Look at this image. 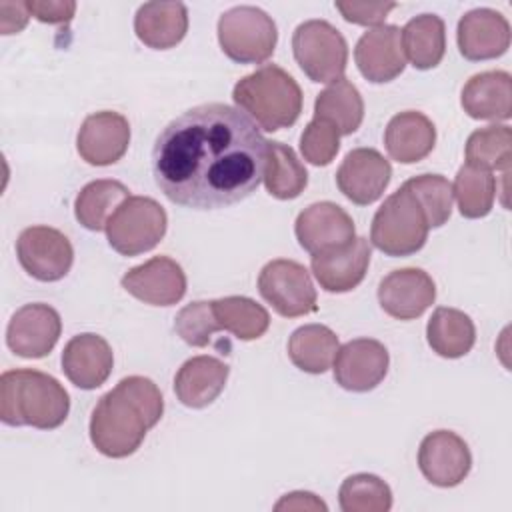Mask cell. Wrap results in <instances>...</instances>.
I'll return each mask as SVG.
<instances>
[{
	"instance_id": "obj_1",
	"label": "cell",
	"mask_w": 512,
	"mask_h": 512,
	"mask_svg": "<svg viewBox=\"0 0 512 512\" xmlns=\"http://www.w3.org/2000/svg\"><path fill=\"white\" fill-rule=\"evenodd\" d=\"M268 140L242 110L210 102L168 122L152 148V174L162 194L194 210H218L256 192Z\"/></svg>"
},
{
	"instance_id": "obj_2",
	"label": "cell",
	"mask_w": 512,
	"mask_h": 512,
	"mask_svg": "<svg viewBox=\"0 0 512 512\" xmlns=\"http://www.w3.org/2000/svg\"><path fill=\"white\" fill-rule=\"evenodd\" d=\"M162 412L164 398L150 378H122L92 410L90 440L100 454L126 458L140 448L146 432L158 424Z\"/></svg>"
},
{
	"instance_id": "obj_3",
	"label": "cell",
	"mask_w": 512,
	"mask_h": 512,
	"mask_svg": "<svg viewBox=\"0 0 512 512\" xmlns=\"http://www.w3.org/2000/svg\"><path fill=\"white\" fill-rule=\"evenodd\" d=\"M70 410L64 386L50 374L30 368L6 370L0 376V418L8 426L58 428Z\"/></svg>"
},
{
	"instance_id": "obj_4",
	"label": "cell",
	"mask_w": 512,
	"mask_h": 512,
	"mask_svg": "<svg viewBox=\"0 0 512 512\" xmlns=\"http://www.w3.org/2000/svg\"><path fill=\"white\" fill-rule=\"evenodd\" d=\"M232 100L266 132L292 126L302 112L298 82L276 64H264L240 78L232 90Z\"/></svg>"
},
{
	"instance_id": "obj_5",
	"label": "cell",
	"mask_w": 512,
	"mask_h": 512,
	"mask_svg": "<svg viewBox=\"0 0 512 512\" xmlns=\"http://www.w3.org/2000/svg\"><path fill=\"white\" fill-rule=\"evenodd\" d=\"M428 222L416 196L400 186L376 210L370 226V242L386 256L416 254L428 238Z\"/></svg>"
},
{
	"instance_id": "obj_6",
	"label": "cell",
	"mask_w": 512,
	"mask_h": 512,
	"mask_svg": "<svg viewBox=\"0 0 512 512\" xmlns=\"http://www.w3.org/2000/svg\"><path fill=\"white\" fill-rule=\"evenodd\" d=\"M276 40L274 20L256 6H234L218 20L220 48L234 62H266L274 54Z\"/></svg>"
},
{
	"instance_id": "obj_7",
	"label": "cell",
	"mask_w": 512,
	"mask_h": 512,
	"mask_svg": "<svg viewBox=\"0 0 512 512\" xmlns=\"http://www.w3.org/2000/svg\"><path fill=\"white\" fill-rule=\"evenodd\" d=\"M168 216L148 196H128L106 224L108 244L122 256H138L152 250L166 234Z\"/></svg>"
},
{
	"instance_id": "obj_8",
	"label": "cell",
	"mask_w": 512,
	"mask_h": 512,
	"mask_svg": "<svg viewBox=\"0 0 512 512\" xmlns=\"http://www.w3.org/2000/svg\"><path fill=\"white\" fill-rule=\"evenodd\" d=\"M292 52L302 72L312 82L342 78L348 62L344 36L326 20H306L292 34Z\"/></svg>"
},
{
	"instance_id": "obj_9",
	"label": "cell",
	"mask_w": 512,
	"mask_h": 512,
	"mask_svg": "<svg viewBox=\"0 0 512 512\" xmlns=\"http://www.w3.org/2000/svg\"><path fill=\"white\" fill-rule=\"evenodd\" d=\"M262 298L284 318H298L316 312V288L310 272L296 260H270L258 276Z\"/></svg>"
},
{
	"instance_id": "obj_10",
	"label": "cell",
	"mask_w": 512,
	"mask_h": 512,
	"mask_svg": "<svg viewBox=\"0 0 512 512\" xmlns=\"http://www.w3.org/2000/svg\"><path fill=\"white\" fill-rule=\"evenodd\" d=\"M16 256L20 266L40 282L64 278L74 262L70 240L50 226L24 228L16 240Z\"/></svg>"
},
{
	"instance_id": "obj_11",
	"label": "cell",
	"mask_w": 512,
	"mask_h": 512,
	"mask_svg": "<svg viewBox=\"0 0 512 512\" xmlns=\"http://www.w3.org/2000/svg\"><path fill=\"white\" fill-rule=\"evenodd\" d=\"M298 244L314 254L348 246L356 238L352 216L334 202H314L304 208L294 224Z\"/></svg>"
},
{
	"instance_id": "obj_12",
	"label": "cell",
	"mask_w": 512,
	"mask_h": 512,
	"mask_svg": "<svg viewBox=\"0 0 512 512\" xmlns=\"http://www.w3.org/2000/svg\"><path fill=\"white\" fill-rule=\"evenodd\" d=\"M418 468L434 486L452 488L468 476L472 468V454L464 438L456 432L436 430L420 442Z\"/></svg>"
},
{
	"instance_id": "obj_13",
	"label": "cell",
	"mask_w": 512,
	"mask_h": 512,
	"mask_svg": "<svg viewBox=\"0 0 512 512\" xmlns=\"http://www.w3.org/2000/svg\"><path fill=\"white\" fill-rule=\"evenodd\" d=\"M62 332L60 314L42 302L24 304L14 312L6 328L8 348L22 358H44L56 346Z\"/></svg>"
},
{
	"instance_id": "obj_14",
	"label": "cell",
	"mask_w": 512,
	"mask_h": 512,
	"mask_svg": "<svg viewBox=\"0 0 512 512\" xmlns=\"http://www.w3.org/2000/svg\"><path fill=\"white\" fill-rule=\"evenodd\" d=\"M388 364L390 356L382 342L374 338H354L336 352L334 380L344 390L368 392L384 380Z\"/></svg>"
},
{
	"instance_id": "obj_15",
	"label": "cell",
	"mask_w": 512,
	"mask_h": 512,
	"mask_svg": "<svg viewBox=\"0 0 512 512\" xmlns=\"http://www.w3.org/2000/svg\"><path fill=\"white\" fill-rule=\"evenodd\" d=\"M390 176L392 166L378 150L354 148L336 170V184L350 202L368 206L384 194Z\"/></svg>"
},
{
	"instance_id": "obj_16",
	"label": "cell",
	"mask_w": 512,
	"mask_h": 512,
	"mask_svg": "<svg viewBox=\"0 0 512 512\" xmlns=\"http://www.w3.org/2000/svg\"><path fill=\"white\" fill-rule=\"evenodd\" d=\"M122 288L144 304L172 306L186 294V274L168 256H154L122 276Z\"/></svg>"
},
{
	"instance_id": "obj_17",
	"label": "cell",
	"mask_w": 512,
	"mask_h": 512,
	"mask_svg": "<svg viewBox=\"0 0 512 512\" xmlns=\"http://www.w3.org/2000/svg\"><path fill=\"white\" fill-rule=\"evenodd\" d=\"M130 144V124L128 120L112 110L94 112L84 118L76 148L84 162L92 166H110L118 162Z\"/></svg>"
},
{
	"instance_id": "obj_18",
	"label": "cell",
	"mask_w": 512,
	"mask_h": 512,
	"mask_svg": "<svg viewBox=\"0 0 512 512\" xmlns=\"http://www.w3.org/2000/svg\"><path fill=\"white\" fill-rule=\"evenodd\" d=\"M436 298V286L422 268L392 270L378 286L382 310L396 320H414L422 316Z\"/></svg>"
},
{
	"instance_id": "obj_19",
	"label": "cell",
	"mask_w": 512,
	"mask_h": 512,
	"mask_svg": "<svg viewBox=\"0 0 512 512\" xmlns=\"http://www.w3.org/2000/svg\"><path fill=\"white\" fill-rule=\"evenodd\" d=\"M354 60L366 80L374 84L394 80L406 66L402 30L394 24H382L364 32L356 42Z\"/></svg>"
},
{
	"instance_id": "obj_20",
	"label": "cell",
	"mask_w": 512,
	"mask_h": 512,
	"mask_svg": "<svg viewBox=\"0 0 512 512\" xmlns=\"http://www.w3.org/2000/svg\"><path fill=\"white\" fill-rule=\"evenodd\" d=\"M456 40L466 60L498 58L510 46V24L496 10L476 8L460 18Z\"/></svg>"
},
{
	"instance_id": "obj_21",
	"label": "cell",
	"mask_w": 512,
	"mask_h": 512,
	"mask_svg": "<svg viewBox=\"0 0 512 512\" xmlns=\"http://www.w3.org/2000/svg\"><path fill=\"white\" fill-rule=\"evenodd\" d=\"M112 364L114 354L110 344L92 332L74 336L62 352V370L66 378L82 390L102 386L112 372Z\"/></svg>"
},
{
	"instance_id": "obj_22",
	"label": "cell",
	"mask_w": 512,
	"mask_h": 512,
	"mask_svg": "<svg viewBox=\"0 0 512 512\" xmlns=\"http://www.w3.org/2000/svg\"><path fill=\"white\" fill-rule=\"evenodd\" d=\"M370 244L366 238H354L348 246L330 250L324 254H314L310 260L312 272L318 284L326 292H348L356 288L370 264Z\"/></svg>"
},
{
	"instance_id": "obj_23",
	"label": "cell",
	"mask_w": 512,
	"mask_h": 512,
	"mask_svg": "<svg viewBox=\"0 0 512 512\" xmlns=\"http://www.w3.org/2000/svg\"><path fill=\"white\" fill-rule=\"evenodd\" d=\"M460 104L474 120H508L512 116V78L504 70L474 74L462 88Z\"/></svg>"
},
{
	"instance_id": "obj_24",
	"label": "cell",
	"mask_w": 512,
	"mask_h": 512,
	"mask_svg": "<svg viewBox=\"0 0 512 512\" xmlns=\"http://www.w3.org/2000/svg\"><path fill=\"white\" fill-rule=\"evenodd\" d=\"M230 368L214 356H194L186 360L174 376V392L188 408L212 404L226 386Z\"/></svg>"
},
{
	"instance_id": "obj_25",
	"label": "cell",
	"mask_w": 512,
	"mask_h": 512,
	"mask_svg": "<svg viewBox=\"0 0 512 512\" xmlns=\"http://www.w3.org/2000/svg\"><path fill=\"white\" fill-rule=\"evenodd\" d=\"M436 142L432 120L416 110H406L390 118L384 130V146L392 160L414 164L424 160Z\"/></svg>"
},
{
	"instance_id": "obj_26",
	"label": "cell",
	"mask_w": 512,
	"mask_h": 512,
	"mask_svg": "<svg viewBox=\"0 0 512 512\" xmlns=\"http://www.w3.org/2000/svg\"><path fill=\"white\" fill-rule=\"evenodd\" d=\"M188 30V12L182 2H146L134 16L138 40L154 50H168L182 42Z\"/></svg>"
},
{
	"instance_id": "obj_27",
	"label": "cell",
	"mask_w": 512,
	"mask_h": 512,
	"mask_svg": "<svg viewBox=\"0 0 512 512\" xmlns=\"http://www.w3.org/2000/svg\"><path fill=\"white\" fill-rule=\"evenodd\" d=\"M426 338L430 348L442 358H460L476 342V328L468 314L456 308L440 306L428 320Z\"/></svg>"
},
{
	"instance_id": "obj_28",
	"label": "cell",
	"mask_w": 512,
	"mask_h": 512,
	"mask_svg": "<svg viewBox=\"0 0 512 512\" xmlns=\"http://www.w3.org/2000/svg\"><path fill=\"white\" fill-rule=\"evenodd\" d=\"M314 118L330 122L340 136L356 132L364 118V102L358 88L344 76L334 80L316 96Z\"/></svg>"
},
{
	"instance_id": "obj_29",
	"label": "cell",
	"mask_w": 512,
	"mask_h": 512,
	"mask_svg": "<svg viewBox=\"0 0 512 512\" xmlns=\"http://www.w3.org/2000/svg\"><path fill=\"white\" fill-rule=\"evenodd\" d=\"M402 46L414 68L430 70L438 66L446 50L444 20L436 14L414 16L402 28Z\"/></svg>"
},
{
	"instance_id": "obj_30",
	"label": "cell",
	"mask_w": 512,
	"mask_h": 512,
	"mask_svg": "<svg viewBox=\"0 0 512 512\" xmlns=\"http://www.w3.org/2000/svg\"><path fill=\"white\" fill-rule=\"evenodd\" d=\"M338 352V336L324 324H306L292 332L288 356L296 368L308 374L326 372Z\"/></svg>"
},
{
	"instance_id": "obj_31",
	"label": "cell",
	"mask_w": 512,
	"mask_h": 512,
	"mask_svg": "<svg viewBox=\"0 0 512 512\" xmlns=\"http://www.w3.org/2000/svg\"><path fill=\"white\" fill-rule=\"evenodd\" d=\"M262 180L270 196L278 200H292L304 192L308 184V172L290 146L270 140L266 148V168Z\"/></svg>"
},
{
	"instance_id": "obj_32",
	"label": "cell",
	"mask_w": 512,
	"mask_h": 512,
	"mask_svg": "<svg viewBox=\"0 0 512 512\" xmlns=\"http://www.w3.org/2000/svg\"><path fill=\"white\" fill-rule=\"evenodd\" d=\"M128 196H130V190L118 180L104 178V180L88 182L78 192L74 202L76 220L92 232L106 230L110 216Z\"/></svg>"
},
{
	"instance_id": "obj_33",
	"label": "cell",
	"mask_w": 512,
	"mask_h": 512,
	"mask_svg": "<svg viewBox=\"0 0 512 512\" xmlns=\"http://www.w3.org/2000/svg\"><path fill=\"white\" fill-rule=\"evenodd\" d=\"M212 310L220 330L234 334L238 340H256L270 326L268 310L246 296H226L212 300Z\"/></svg>"
},
{
	"instance_id": "obj_34",
	"label": "cell",
	"mask_w": 512,
	"mask_h": 512,
	"mask_svg": "<svg viewBox=\"0 0 512 512\" xmlns=\"http://www.w3.org/2000/svg\"><path fill=\"white\" fill-rule=\"evenodd\" d=\"M512 160V134L504 124L478 128L466 142V164L482 170H504L508 174Z\"/></svg>"
},
{
	"instance_id": "obj_35",
	"label": "cell",
	"mask_w": 512,
	"mask_h": 512,
	"mask_svg": "<svg viewBox=\"0 0 512 512\" xmlns=\"http://www.w3.org/2000/svg\"><path fill=\"white\" fill-rule=\"evenodd\" d=\"M452 192L464 218H484L494 204L496 178L488 170L464 164L456 174Z\"/></svg>"
},
{
	"instance_id": "obj_36",
	"label": "cell",
	"mask_w": 512,
	"mask_h": 512,
	"mask_svg": "<svg viewBox=\"0 0 512 512\" xmlns=\"http://www.w3.org/2000/svg\"><path fill=\"white\" fill-rule=\"evenodd\" d=\"M338 502L342 512H388L392 508V490L374 474H352L342 482Z\"/></svg>"
},
{
	"instance_id": "obj_37",
	"label": "cell",
	"mask_w": 512,
	"mask_h": 512,
	"mask_svg": "<svg viewBox=\"0 0 512 512\" xmlns=\"http://www.w3.org/2000/svg\"><path fill=\"white\" fill-rule=\"evenodd\" d=\"M402 186H406L416 196L424 210L428 228H438L448 222L454 202V192L448 178L440 174H420L406 180Z\"/></svg>"
},
{
	"instance_id": "obj_38",
	"label": "cell",
	"mask_w": 512,
	"mask_h": 512,
	"mask_svg": "<svg viewBox=\"0 0 512 512\" xmlns=\"http://www.w3.org/2000/svg\"><path fill=\"white\" fill-rule=\"evenodd\" d=\"M174 330L176 334L190 346L204 348L210 344L212 334L220 330L214 310H212V300H198L186 304L174 320Z\"/></svg>"
},
{
	"instance_id": "obj_39",
	"label": "cell",
	"mask_w": 512,
	"mask_h": 512,
	"mask_svg": "<svg viewBox=\"0 0 512 512\" xmlns=\"http://www.w3.org/2000/svg\"><path fill=\"white\" fill-rule=\"evenodd\" d=\"M338 150V130L322 118H312L300 136V152L304 160H308L314 166H328L338 154Z\"/></svg>"
},
{
	"instance_id": "obj_40",
	"label": "cell",
	"mask_w": 512,
	"mask_h": 512,
	"mask_svg": "<svg viewBox=\"0 0 512 512\" xmlns=\"http://www.w3.org/2000/svg\"><path fill=\"white\" fill-rule=\"evenodd\" d=\"M336 10L344 20L362 26H382L390 10L396 8L394 2H336Z\"/></svg>"
},
{
	"instance_id": "obj_41",
	"label": "cell",
	"mask_w": 512,
	"mask_h": 512,
	"mask_svg": "<svg viewBox=\"0 0 512 512\" xmlns=\"http://www.w3.org/2000/svg\"><path fill=\"white\" fill-rule=\"evenodd\" d=\"M28 12L40 22L66 24L72 20L76 4L72 0H28Z\"/></svg>"
},
{
	"instance_id": "obj_42",
	"label": "cell",
	"mask_w": 512,
	"mask_h": 512,
	"mask_svg": "<svg viewBox=\"0 0 512 512\" xmlns=\"http://www.w3.org/2000/svg\"><path fill=\"white\" fill-rule=\"evenodd\" d=\"M30 18L26 2H0V30L2 34L20 32Z\"/></svg>"
},
{
	"instance_id": "obj_43",
	"label": "cell",
	"mask_w": 512,
	"mask_h": 512,
	"mask_svg": "<svg viewBox=\"0 0 512 512\" xmlns=\"http://www.w3.org/2000/svg\"><path fill=\"white\" fill-rule=\"evenodd\" d=\"M276 510H326V504L312 492H290L274 506Z\"/></svg>"
}]
</instances>
